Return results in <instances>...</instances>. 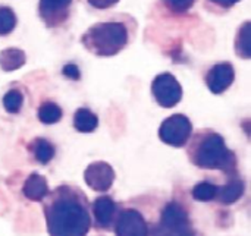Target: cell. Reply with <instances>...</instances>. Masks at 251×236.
Instances as JSON below:
<instances>
[{"label":"cell","instance_id":"1","mask_svg":"<svg viewBox=\"0 0 251 236\" xmlns=\"http://www.w3.org/2000/svg\"><path fill=\"white\" fill-rule=\"evenodd\" d=\"M44 216L49 236H87L91 219L84 194L71 187H59L46 195Z\"/></svg>","mask_w":251,"mask_h":236},{"label":"cell","instance_id":"2","mask_svg":"<svg viewBox=\"0 0 251 236\" xmlns=\"http://www.w3.org/2000/svg\"><path fill=\"white\" fill-rule=\"evenodd\" d=\"M193 162L196 166L209 170L231 172L237 166L235 154L225 145V140L219 134H207L196 144Z\"/></svg>","mask_w":251,"mask_h":236},{"label":"cell","instance_id":"3","mask_svg":"<svg viewBox=\"0 0 251 236\" xmlns=\"http://www.w3.org/2000/svg\"><path fill=\"white\" fill-rule=\"evenodd\" d=\"M128 41V31L124 24L104 22L91 26L82 37L84 46L97 56H113Z\"/></svg>","mask_w":251,"mask_h":236},{"label":"cell","instance_id":"4","mask_svg":"<svg viewBox=\"0 0 251 236\" xmlns=\"http://www.w3.org/2000/svg\"><path fill=\"white\" fill-rule=\"evenodd\" d=\"M193 132L190 119L184 115H174L163 120L159 129L160 140L172 147H184Z\"/></svg>","mask_w":251,"mask_h":236},{"label":"cell","instance_id":"5","mask_svg":"<svg viewBox=\"0 0 251 236\" xmlns=\"http://www.w3.org/2000/svg\"><path fill=\"white\" fill-rule=\"evenodd\" d=\"M151 93L162 107H174L182 98V88L172 73H160L151 84Z\"/></svg>","mask_w":251,"mask_h":236},{"label":"cell","instance_id":"6","mask_svg":"<svg viewBox=\"0 0 251 236\" xmlns=\"http://www.w3.org/2000/svg\"><path fill=\"white\" fill-rule=\"evenodd\" d=\"M159 232L168 234H193L190 217L187 210L176 201H171L165 206L160 216Z\"/></svg>","mask_w":251,"mask_h":236},{"label":"cell","instance_id":"7","mask_svg":"<svg viewBox=\"0 0 251 236\" xmlns=\"http://www.w3.org/2000/svg\"><path fill=\"white\" fill-rule=\"evenodd\" d=\"M116 236H149V226L138 210L125 209L115 219Z\"/></svg>","mask_w":251,"mask_h":236},{"label":"cell","instance_id":"8","mask_svg":"<svg viewBox=\"0 0 251 236\" xmlns=\"http://www.w3.org/2000/svg\"><path fill=\"white\" fill-rule=\"evenodd\" d=\"M84 181L93 191L106 192L115 182V170L106 162H96L85 169Z\"/></svg>","mask_w":251,"mask_h":236},{"label":"cell","instance_id":"9","mask_svg":"<svg viewBox=\"0 0 251 236\" xmlns=\"http://www.w3.org/2000/svg\"><path fill=\"white\" fill-rule=\"evenodd\" d=\"M235 78V71L231 63H218L207 73V87L212 93L221 94L231 87Z\"/></svg>","mask_w":251,"mask_h":236},{"label":"cell","instance_id":"10","mask_svg":"<svg viewBox=\"0 0 251 236\" xmlns=\"http://www.w3.org/2000/svg\"><path fill=\"white\" fill-rule=\"evenodd\" d=\"M72 0H40V15L49 25H59L65 21Z\"/></svg>","mask_w":251,"mask_h":236},{"label":"cell","instance_id":"11","mask_svg":"<svg viewBox=\"0 0 251 236\" xmlns=\"http://www.w3.org/2000/svg\"><path fill=\"white\" fill-rule=\"evenodd\" d=\"M116 203L107 197H99L93 203V214L96 219V226L100 229H109L112 223H115V216H116Z\"/></svg>","mask_w":251,"mask_h":236},{"label":"cell","instance_id":"12","mask_svg":"<svg viewBox=\"0 0 251 236\" xmlns=\"http://www.w3.org/2000/svg\"><path fill=\"white\" fill-rule=\"evenodd\" d=\"M22 194L25 198H28L31 201H43L46 198V195L49 194V185H47L46 178L37 172L31 173L26 178V181L24 182Z\"/></svg>","mask_w":251,"mask_h":236},{"label":"cell","instance_id":"13","mask_svg":"<svg viewBox=\"0 0 251 236\" xmlns=\"http://www.w3.org/2000/svg\"><path fill=\"white\" fill-rule=\"evenodd\" d=\"M244 191H246L244 182H243L241 179H234V181L228 182L225 187L218 188V195H216V198H218L222 204L229 206V204L237 203V201L243 197Z\"/></svg>","mask_w":251,"mask_h":236},{"label":"cell","instance_id":"14","mask_svg":"<svg viewBox=\"0 0 251 236\" xmlns=\"http://www.w3.org/2000/svg\"><path fill=\"white\" fill-rule=\"evenodd\" d=\"M26 56L19 48H6L0 51V68L6 72L16 71L25 65Z\"/></svg>","mask_w":251,"mask_h":236},{"label":"cell","instance_id":"15","mask_svg":"<svg viewBox=\"0 0 251 236\" xmlns=\"http://www.w3.org/2000/svg\"><path fill=\"white\" fill-rule=\"evenodd\" d=\"M99 125V119L97 116L90 110V109H78L74 115V126L76 131L79 132H93L96 131Z\"/></svg>","mask_w":251,"mask_h":236},{"label":"cell","instance_id":"16","mask_svg":"<svg viewBox=\"0 0 251 236\" xmlns=\"http://www.w3.org/2000/svg\"><path fill=\"white\" fill-rule=\"evenodd\" d=\"M31 150L34 153L37 162H40L41 165H47L54 157V145L44 138H37L32 142Z\"/></svg>","mask_w":251,"mask_h":236},{"label":"cell","instance_id":"17","mask_svg":"<svg viewBox=\"0 0 251 236\" xmlns=\"http://www.w3.org/2000/svg\"><path fill=\"white\" fill-rule=\"evenodd\" d=\"M235 50L237 54H240L244 59H250L251 56V43H250V22L247 21L238 31V35L235 38Z\"/></svg>","mask_w":251,"mask_h":236},{"label":"cell","instance_id":"18","mask_svg":"<svg viewBox=\"0 0 251 236\" xmlns=\"http://www.w3.org/2000/svg\"><path fill=\"white\" fill-rule=\"evenodd\" d=\"M37 118L40 122H43L46 125L56 123L62 119V109L54 103H44L40 106V109L37 112Z\"/></svg>","mask_w":251,"mask_h":236},{"label":"cell","instance_id":"19","mask_svg":"<svg viewBox=\"0 0 251 236\" xmlns=\"http://www.w3.org/2000/svg\"><path fill=\"white\" fill-rule=\"evenodd\" d=\"M191 194H193V198L196 201L209 203V201H212V200L216 198V195H218V187L213 185V184H210V182H200V184H197L193 188Z\"/></svg>","mask_w":251,"mask_h":236},{"label":"cell","instance_id":"20","mask_svg":"<svg viewBox=\"0 0 251 236\" xmlns=\"http://www.w3.org/2000/svg\"><path fill=\"white\" fill-rule=\"evenodd\" d=\"M16 26V16L10 7L0 6V35L10 34Z\"/></svg>","mask_w":251,"mask_h":236},{"label":"cell","instance_id":"21","mask_svg":"<svg viewBox=\"0 0 251 236\" xmlns=\"http://www.w3.org/2000/svg\"><path fill=\"white\" fill-rule=\"evenodd\" d=\"M24 104V95L18 90H10L3 97V106L9 113H18Z\"/></svg>","mask_w":251,"mask_h":236},{"label":"cell","instance_id":"22","mask_svg":"<svg viewBox=\"0 0 251 236\" xmlns=\"http://www.w3.org/2000/svg\"><path fill=\"white\" fill-rule=\"evenodd\" d=\"M196 0H163V3L166 4L168 9H171L172 12L176 13H182L187 12L193 7Z\"/></svg>","mask_w":251,"mask_h":236},{"label":"cell","instance_id":"23","mask_svg":"<svg viewBox=\"0 0 251 236\" xmlns=\"http://www.w3.org/2000/svg\"><path fill=\"white\" fill-rule=\"evenodd\" d=\"M62 73L71 79H79V69L78 66L75 65H66L63 69H62Z\"/></svg>","mask_w":251,"mask_h":236},{"label":"cell","instance_id":"24","mask_svg":"<svg viewBox=\"0 0 251 236\" xmlns=\"http://www.w3.org/2000/svg\"><path fill=\"white\" fill-rule=\"evenodd\" d=\"M91 6L97 7V9H107L115 6L119 0H88Z\"/></svg>","mask_w":251,"mask_h":236},{"label":"cell","instance_id":"25","mask_svg":"<svg viewBox=\"0 0 251 236\" xmlns=\"http://www.w3.org/2000/svg\"><path fill=\"white\" fill-rule=\"evenodd\" d=\"M212 1L219 4V6H222V7H231L232 4L238 3L240 0H212Z\"/></svg>","mask_w":251,"mask_h":236},{"label":"cell","instance_id":"26","mask_svg":"<svg viewBox=\"0 0 251 236\" xmlns=\"http://www.w3.org/2000/svg\"><path fill=\"white\" fill-rule=\"evenodd\" d=\"M156 236H193V234H168V232H159Z\"/></svg>","mask_w":251,"mask_h":236}]
</instances>
